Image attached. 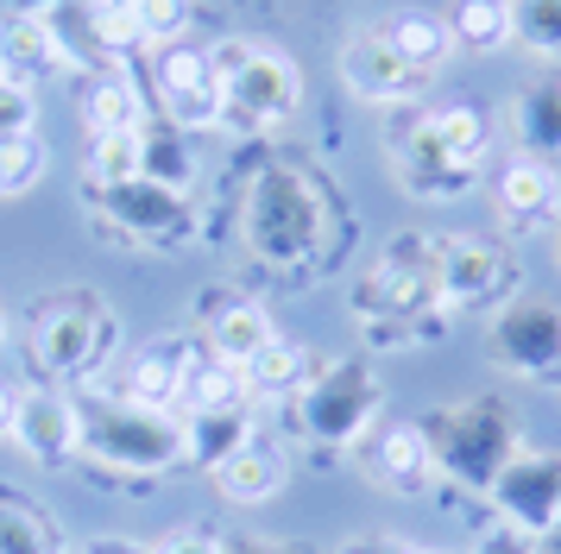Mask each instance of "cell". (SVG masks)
Returning a JSON list of instances; mask_svg holds the SVG:
<instances>
[{"instance_id": "cell-6", "label": "cell", "mask_w": 561, "mask_h": 554, "mask_svg": "<svg viewBox=\"0 0 561 554\" xmlns=\"http://www.w3.org/2000/svg\"><path fill=\"white\" fill-rule=\"evenodd\" d=\"M107 347H114V315L102 309L95 290H57V297H45L32 309V359L57 384L89 378Z\"/></svg>"}, {"instance_id": "cell-44", "label": "cell", "mask_w": 561, "mask_h": 554, "mask_svg": "<svg viewBox=\"0 0 561 554\" xmlns=\"http://www.w3.org/2000/svg\"><path fill=\"white\" fill-rule=\"evenodd\" d=\"M536 554H561V523L549 529V535H542V542H536Z\"/></svg>"}, {"instance_id": "cell-33", "label": "cell", "mask_w": 561, "mask_h": 554, "mask_svg": "<svg viewBox=\"0 0 561 554\" xmlns=\"http://www.w3.org/2000/svg\"><path fill=\"white\" fill-rule=\"evenodd\" d=\"M511 38L536 57H561V0H511Z\"/></svg>"}, {"instance_id": "cell-36", "label": "cell", "mask_w": 561, "mask_h": 554, "mask_svg": "<svg viewBox=\"0 0 561 554\" xmlns=\"http://www.w3.org/2000/svg\"><path fill=\"white\" fill-rule=\"evenodd\" d=\"M133 13H139L146 45H178L183 25H190V0H133Z\"/></svg>"}, {"instance_id": "cell-7", "label": "cell", "mask_w": 561, "mask_h": 554, "mask_svg": "<svg viewBox=\"0 0 561 554\" xmlns=\"http://www.w3.org/2000/svg\"><path fill=\"white\" fill-rule=\"evenodd\" d=\"M316 233H322V208H316V189L297 183V176L272 171L247 201V240H253L259 258L272 265H297L304 252H316Z\"/></svg>"}, {"instance_id": "cell-45", "label": "cell", "mask_w": 561, "mask_h": 554, "mask_svg": "<svg viewBox=\"0 0 561 554\" xmlns=\"http://www.w3.org/2000/svg\"><path fill=\"white\" fill-rule=\"evenodd\" d=\"M0 347H7V309H0Z\"/></svg>"}, {"instance_id": "cell-9", "label": "cell", "mask_w": 561, "mask_h": 554, "mask_svg": "<svg viewBox=\"0 0 561 554\" xmlns=\"http://www.w3.org/2000/svg\"><path fill=\"white\" fill-rule=\"evenodd\" d=\"M102 201L107 227L127 240V246H183L190 233H196V215H190V201L178 189H158L146 176H133V183H114V189H95Z\"/></svg>"}, {"instance_id": "cell-22", "label": "cell", "mask_w": 561, "mask_h": 554, "mask_svg": "<svg viewBox=\"0 0 561 554\" xmlns=\"http://www.w3.org/2000/svg\"><path fill=\"white\" fill-rule=\"evenodd\" d=\"M208 322V341H203V353L208 359H221V366H233V372H247L259 359V347L278 334L272 327V315L259 309V302H247V297H233V302H221L215 315H203Z\"/></svg>"}, {"instance_id": "cell-13", "label": "cell", "mask_w": 561, "mask_h": 554, "mask_svg": "<svg viewBox=\"0 0 561 554\" xmlns=\"http://www.w3.org/2000/svg\"><path fill=\"white\" fill-rule=\"evenodd\" d=\"M505 252L480 233H435V297L442 309H480L505 297Z\"/></svg>"}, {"instance_id": "cell-15", "label": "cell", "mask_w": 561, "mask_h": 554, "mask_svg": "<svg viewBox=\"0 0 561 554\" xmlns=\"http://www.w3.org/2000/svg\"><path fill=\"white\" fill-rule=\"evenodd\" d=\"M196 341H183V334H158V341H139L127 353V366H121V391L114 397L127 403H146V409H171L178 416V397H183V378L196 366Z\"/></svg>"}, {"instance_id": "cell-10", "label": "cell", "mask_w": 561, "mask_h": 554, "mask_svg": "<svg viewBox=\"0 0 561 554\" xmlns=\"http://www.w3.org/2000/svg\"><path fill=\"white\" fill-rule=\"evenodd\" d=\"M158 107L178 132H203V126H221V76H215V57L196 45H158Z\"/></svg>"}, {"instance_id": "cell-12", "label": "cell", "mask_w": 561, "mask_h": 554, "mask_svg": "<svg viewBox=\"0 0 561 554\" xmlns=\"http://www.w3.org/2000/svg\"><path fill=\"white\" fill-rule=\"evenodd\" d=\"M7 441L45 473L70 466V460H82V403L70 391H20Z\"/></svg>"}, {"instance_id": "cell-42", "label": "cell", "mask_w": 561, "mask_h": 554, "mask_svg": "<svg viewBox=\"0 0 561 554\" xmlns=\"http://www.w3.org/2000/svg\"><path fill=\"white\" fill-rule=\"evenodd\" d=\"M70 554H146V549L127 542V535H89V542H77Z\"/></svg>"}, {"instance_id": "cell-34", "label": "cell", "mask_w": 561, "mask_h": 554, "mask_svg": "<svg viewBox=\"0 0 561 554\" xmlns=\"http://www.w3.org/2000/svg\"><path fill=\"white\" fill-rule=\"evenodd\" d=\"M77 13H82L89 38H95L102 50H133V45H146V38H139V13H133V0H82Z\"/></svg>"}, {"instance_id": "cell-32", "label": "cell", "mask_w": 561, "mask_h": 554, "mask_svg": "<svg viewBox=\"0 0 561 554\" xmlns=\"http://www.w3.org/2000/svg\"><path fill=\"white\" fill-rule=\"evenodd\" d=\"M240 397H247L240 372L221 366V359H208V353H196V366H190V378H183L178 416H190V409H215V403H240Z\"/></svg>"}, {"instance_id": "cell-17", "label": "cell", "mask_w": 561, "mask_h": 554, "mask_svg": "<svg viewBox=\"0 0 561 554\" xmlns=\"http://www.w3.org/2000/svg\"><path fill=\"white\" fill-rule=\"evenodd\" d=\"M499 215H505L511 233H536V227H556L561 221V171L556 164H536V158H511L499 183Z\"/></svg>"}, {"instance_id": "cell-2", "label": "cell", "mask_w": 561, "mask_h": 554, "mask_svg": "<svg viewBox=\"0 0 561 554\" xmlns=\"http://www.w3.org/2000/svg\"><path fill=\"white\" fill-rule=\"evenodd\" d=\"M423 428H430V448H435V473L455 478L460 492H473V498H485L492 478L505 473L517 460V448H524V428L511 416V403L492 397V391H480L467 403H448Z\"/></svg>"}, {"instance_id": "cell-26", "label": "cell", "mask_w": 561, "mask_h": 554, "mask_svg": "<svg viewBox=\"0 0 561 554\" xmlns=\"http://www.w3.org/2000/svg\"><path fill=\"white\" fill-rule=\"evenodd\" d=\"M309 378V353L297 347V341H284V334H272L265 347H259V359L240 372V384H247V403H259V397H272V403H284L297 384Z\"/></svg>"}, {"instance_id": "cell-39", "label": "cell", "mask_w": 561, "mask_h": 554, "mask_svg": "<svg viewBox=\"0 0 561 554\" xmlns=\"http://www.w3.org/2000/svg\"><path fill=\"white\" fill-rule=\"evenodd\" d=\"M334 554H442V549H423V542H404V535H354Z\"/></svg>"}, {"instance_id": "cell-21", "label": "cell", "mask_w": 561, "mask_h": 554, "mask_svg": "<svg viewBox=\"0 0 561 554\" xmlns=\"http://www.w3.org/2000/svg\"><path fill=\"white\" fill-rule=\"evenodd\" d=\"M178 423H183V460L203 466V473H215V466L259 428V416H253V403L240 397V403H215V409H190Z\"/></svg>"}, {"instance_id": "cell-46", "label": "cell", "mask_w": 561, "mask_h": 554, "mask_svg": "<svg viewBox=\"0 0 561 554\" xmlns=\"http://www.w3.org/2000/svg\"><path fill=\"white\" fill-rule=\"evenodd\" d=\"M556 258H561V221H556Z\"/></svg>"}, {"instance_id": "cell-8", "label": "cell", "mask_w": 561, "mask_h": 554, "mask_svg": "<svg viewBox=\"0 0 561 554\" xmlns=\"http://www.w3.org/2000/svg\"><path fill=\"white\" fill-rule=\"evenodd\" d=\"M485 347L505 366L511 378H530V384H561V309L542 297H517L505 302L492 327H485Z\"/></svg>"}, {"instance_id": "cell-41", "label": "cell", "mask_w": 561, "mask_h": 554, "mask_svg": "<svg viewBox=\"0 0 561 554\" xmlns=\"http://www.w3.org/2000/svg\"><path fill=\"white\" fill-rule=\"evenodd\" d=\"M221 554H297L278 535H221Z\"/></svg>"}, {"instance_id": "cell-5", "label": "cell", "mask_w": 561, "mask_h": 554, "mask_svg": "<svg viewBox=\"0 0 561 554\" xmlns=\"http://www.w3.org/2000/svg\"><path fill=\"white\" fill-rule=\"evenodd\" d=\"M215 76H221V126L233 132H272L297 114V64L272 45H215Z\"/></svg>"}, {"instance_id": "cell-29", "label": "cell", "mask_w": 561, "mask_h": 554, "mask_svg": "<svg viewBox=\"0 0 561 554\" xmlns=\"http://www.w3.org/2000/svg\"><path fill=\"white\" fill-rule=\"evenodd\" d=\"M448 38L460 50H499L511 45V0H455Z\"/></svg>"}, {"instance_id": "cell-11", "label": "cell", "mask_w": 561, "mask_h": 554, "mask_svg": "<svg viewBox=\"0 0 561 554\" xmlns=\"http://www.w3.org/2000/svg\"><path fill=\"white\" fill-rule=\"evenodd\" d=\"M485 504L499 510V523L524 529V535L542 542V535L561 523V453H524L517 448V460L492 478Z\"/></svg>"}, {"instance_id": "cell-24", "label": "cell", "mask_w": 561, "mask_h": 554, "mask_svg": "<svg viewBox=\"0 0 561 554\" xmlns=\"http://www.w3.org/2000/svg\"><path fill=\"white\" fill-rule=\"evenodd\" d=\"M0 554H70L64 529L20 485H0Z\"/></svg>"}, {"instance_id": "cell-25", "label": "cell", "mask_w": 561, "mask_h": 554, "mask_svg": "<svg viewBox=\"0 0 561 554\" xmlns=\"http://www.w3.org/2000/svg\"><path fill=\"white\" fill-rule=\"evenodd\" d=\"M77 114L89 139H107V132H133L139 126V95L127 89V76L114 70H89L77 89Z\"/></svg>"}, {"instance_id": "cell-14", "label": "cell", "mask_w": 561, "mask_h": 554, "mask_svg": "<svg viewBox=\"0 0 561 554\" xmlns=\"http://www.w3.org/2000/svg\"><path fill=\"white\" fill-rule=\"evenodd\" d=\"M341 82H347L359 101L404 107V101H416L430 89V70H416L410 57H398L379 32H359V38H347V50H341Z\"/></svg>"}, {"instance_id": "cell-4", "label": "cell", "mask_w": 561, "mask_h": 554, "mask_svg": "<svg viewBox=\"0 0 561 554\" xmlns=\"http://www.w3.org/2000/svg\"><path fill=\"white\" fill-rule=\"evenodd\" d=\"M359 322H373L379 341H416L423 327L416 315H442V297H435V233H398L385 258L366 272V284L354 290Z\"/></svg>"}, {"instance_id": "cell-31", "label": "cell", "mask_w": 561, "mask_h": 554, "mask_svg": "<svg viewBox=\"0 0 561 554\" xmlns=\"http://www.w3.org/2000/svg\"><path fill=\"white\" fill-rule=\"evenodd\" d=\"M133 176H139V126H133V132L89 139V164H82L89 196H95V189H114V183H133Z\"/></svg>"}, {"instance_id": "cell-23", "label": "cell", "mask_w": 561, "mask_h": 554, "mask_svg": "<svg viewBox=\"0 0 561 554\" xmlns=\"http://www.w3.org/2000/svg\"><path fill=\"white\" fill-rule=\"evenodd\" d=\"M511 126H517V146L536 164H556L561 158V76H536L517 89L511 101Z\"/></svg>"}, {"instance_id": "cell-43", "label": "cell", "mask_w": 561, "mask_h": 554, "mask_svg": "<svg viewBox=\"0 0 561 554\" xmlns=\"http://www.w3.org/2000/svg\"><path fill=\"white\" fill-rule=\"evenodd\" d=\"M13 409H20V384H0V435L13 428Z\"/></svg>"}, {"instance_id": "cell-40", "label": "cell", "mask_w": 561, "mask_h": 554, "mask_svg": "<svg viewBox=\"0 0 561 554\" xmlns=\"http://www.w3.org/2000/svg\"><path fill=\"white\" fill-rule=\"evenodd\" d=\"M146 554H221V535H208V529H178V535L152 542Z\"/></svg>"}, {"instance_id": "cell-18", "label": "cell", "mask_w": 561, "mask_h": 554, "mask_svg": "<svg viewBox=\"0 0 561 554\" xmlns=\"http://www.w3.org/2000/svg\"><path fill=\"white\" fill-rule=\"evenodd\" d=\"M366 473L379 478L385 492L416 498V492L435 478L430 428H423V423H385L379 435H373V448H366Z\"/></svg>"}, {"instance_id": "cell-27", "label": "cell", "mask_w": 561, "mask_h": 554, "mask_svg": "<svg viewBox=\"0 0 561 554\" xmlns=\"http://www.w3.org/2000/svg\"><path fill=\"white\" fill-rule=\"evenodd\" d=\"M416 120H423V132H430L435 146L467 158V164H480L485 146H492V120H485L473 101H442V107H423Z\"/></svg>"}, {"instance_id": "cell-28", "label": "cell", "mask_w": 561, "mask_h": 554, "mask_svg": "<svg viewBox=\"0 0 561 554\" xmlns=\"http://www.w3.org/2000/svg\"><path fill=\"white\" fill-rule=\"evenodd\" d=\"M379 38L398 57H410L416 70H442L448 64V50H455V38H448V20H435V13H398V20L379 25Z\"/></svg>"}, {"instance_id": "cell-37", "label": "cell", "mask_w": 561, "mask_h": 554, "mask_svg": "<svg viewBox=\"0 0 561 554\" xmlns=\"http://www.w3.org/2000/svg\"><path fill=\"white\" fill-rule=\"evenodd\" d=\"M32 126H38V95L0 76V139H32Z\"/></svg>"}, {"instance_id": "cell-35", "label": "cell", "mask_w": 561, "mask_h": 554, "mask_svg": "<svg viewBox=\"0 0 561 554\" xmlns=\"http://www.w3.org/2000/svg\"><path fill=\"white\" fill-rule=\"evenodd\" d=\"M38 176H45V151H38V139H0V201L26 196Z\"/></svg>"}, {"instance_id": "cell-38", "label": "cell", "mask_w": 561, "mask_h": 554, "mask_svg": "<svg viewBox=\"0 0 561 554\" xmlns=\"http://www.w3.org/2000/svg\"><path fill=\"white\" fill-rule=\"evenodd\" d=\"M467 554H536V535H524V529H511V523H492Z\"/></svg>"}, {"instance_id": "cell-30", "label": "cell", "mask_w": 561, "mask_h": 554, "mask_svg": "<svg viewBox=\"0 0 561 554\" xmlns=\"http://www.w3.org/2000/svg\"><path fill=\"white\" fill-rule=\"evenodd\" d=\"M139 176L146 183H158V189H190V151H183V139H178V126L171 132H152V126L139 120Z\"/></svg>"}, {"instance_id": "cell-3", "label": "cell", "mask_w": 561, "mask_h": 554, "mask_svg": "<svg viewBox=\"0 0 561 554\" xmlns=\"http://www.w3.org/2000/svg\"><path fill=\"white\" fill-rule=\"evenodd\" d=\"M82 460L102 473L164 478L183 466V423L171 409H146L127 397H89L82 403Z\"/></svg>"}, {"instance_id": "cell-1", "label": "cell", "mask_w": 561, "mask_h": 554, "mask_svg": "<svg viewBox=\"0 0 561 554\" xmlns=\"http://www.w3.org/2000/svg\"><path fill=\"white\" fill-rule=\"evenodd\" d=\"M379 409H385L379 372L366 359H329V366H309V378L284 397V423L316 453H347L359 448V435H373Z\"/></svg>"}, {"instance_id": "cell-19", "label": "cell", "mask_w": 561, "mask_h": 554, "mask_svg": "<svg viewBox=\"0 0 561 554\" xmlns=\"http://www.w3.org/2000/svg\"><path fill=\"white\" fill-rule=\"evenodd\" d=\"M284 478H290V460H284V448L265 435V428H253L240 448L215 466V492L228 504H265L284 492Z\"/></svg>"}, {"instance_id": "cell-20", "label": "cell", "mask_w": 561, "mask_h": 554, "mask_svg": "<svg viewBox=\"0 0 561 554\" xmlns=\"http://www.w3.org/2000/svg\"><path fill=\"white\" fill-rule=\"evenodd\" d=\"M64 70V45H57L51 13H13L0 20V76L7 82H45Z\"/></svg>"}, {"instance_id": "cell-16", "label": "cell", "mask_w": 561, "mask_h": 554, "mask_svg": "<svg viewBox=\"0 0 561 554\" xmlns=\"http://www.w3.org/2000/svg\"><path fill=\"white\" fill-rule=\"evenodd\" d=\"M391 171H398V183H404L416 201H455L480 183V164L442 151L430 132H423V120H410V139L391 132Z\"/></svg>"}]
</instances>
